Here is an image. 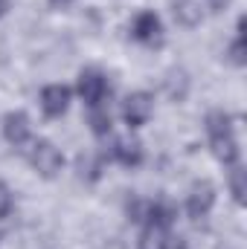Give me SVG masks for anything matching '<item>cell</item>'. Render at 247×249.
Masks as SVG:
<instances>
[{
	"instance_id": "6da1fadb",
	"label": "cell",
	"mask_w": 247,
	"mask_h": 249,
	"mask_svg": "<svg viewBox=\"0 0 247 249\" xmlns=\"http://www.w3.org/2000/svg\"><path fill=\"white\" fill-rule=\"evenodd\" d=\"M102 142H105V148L99 151V157L108 160V162H120L125 168H137V165L145 160L143 142L134 139V136H114V133H111V136H105Z\"/></svg>"
},
{
	"instance_id": "7a4b0ae2",
	"label": "cell",
	"mask_w": 247,
	"mask_h": 249,
	"mask_svg": "<svg viewBox=\"0 0 247 249\" xmlns=\"http://www.w3.org/2000/svg\"><path fill=\"white\" fill-rule=\"evenodd\" d=\"M26 157H29L32 171L38 177H44V180H56L64 168V154L59 151V145H53L50 139H35L29 145V154Z\"/></svg>"
},
{
	"instance_id": "3957f363",
	"label": "cell",
	"mask_w": 247,
	"mask_h": 249,
	"mask_svg": "<svg viewBox=\"0 0 247 249\" xmlns=\"http://www.w3.org/2000/svg\"><path fill=\"white\" fill-rule=\"evenodd\" d=\"M76 93L82 96V102L87 107H99V105H108V99H111V81H108V75L102 70L87 67V70L79 72Z\"/></svg>"
},
{
	"instance_id": "277c9868",
	"label": "cell",
	"mask_w": 247,
	"mask_h": 249,
	"mask_svg": "<svg viewBox=\"0 0 247 249\" xmlns=\"http://www.w3.org/2000/svg\"><path fill=\"white\" fill-rule=\"evenodd\" d=\"M131 38L137 41V44H143V47H163V41H166V32H163V20H160V15L157 12H148V9H143V12H137L134 18H131Z\"/></svg>"
},
{
	"instance_id": "5b68a950",
	"label": "cell",
	"mask_w": 247,
	"mask_h": 249,
	"mask_svg": "<svg viewBox=\"0 0 247 249\" xmlns=\"http://www.w3.org/2000/svg\"><path fill=\"white\" fill-rule=\"evenodd\" d=\"M154 116V96L145 90H134L123 99V122L128 127H143Z\"/></svg>"
},
{
	"instance_id": "8992f818",
	"label": "cell",
	"mask_w": 247,
	"mask_h": 249,
	"mask_svg": "<svg viewBox=\"0 0 247 249\" xmlns=\"http://www.w3.org/2000/svg\"><path fill=\"white\" fill-rule=\"evenodd\" d=\"M215 200H218L215 197V186L209 180H198L195 186L189 188V194H186V214L192 220H204L215 209Z\"/></svg>"
},
{
	"instance_id": "52a82bcc",
	"label": "cell",
	"mask_w": 247,
	"mask_h": 249,
	"mask_svg": "<svg viewBox=\"0 0 247 249\" xmlns=\"http://www.w3.org/2000/svg\"><path fill=\"white\" fill-rule=\"evenodd\" d=\"M0 130H3V139H6L12 148H26V145H32V119H29L23 110H9V113L3 116Z\"/></svg>"
},
{
	"instance_id": "ba28073f",
	"label": "cell",
	"mask_w": 247,
	"mask_h": 249,
	"mask_svg": "<svg viewBox=\"0 0 247 249\" xmlns=\"http://www.w3.org/2000/svg\"><path fill=\"white\" fill-rule=\"evenodd\" d=\"M70 102H73V90L67 84H47L38 93V105H41L47 119H62L70 107Z\"/></svg>"
},
{
	"instance_id": "9c48e42d",
	"label": "cell",
	"mask_w": 247,
	"mask_h": 249,
	"mask_svg": "<svg viewBox=\"0 0 247 249\" xmlns=\"http://www.w3.org/2000/svg\"><path fill=\"white\" fill-rule=\"evenodd\" d=\"M175 220H178V206H172L169 200H148V212H145L148 232H169Z\"/></svg>"
},
{
	"instance_id": "30bf717a",
	"label": "cell",
	"mask_w": 247,
	"mask_h": 249,
	"mask_svg": "<svg viewBox=\"0 0 247 249\" xmlns=\"http://www.w3.org/2000/svg\"><path fill=\"white\" fill-rule=\"evenodd\" d=\"M102 171H105V160H102L99 154L87 151V154H79V157H76V177H79L82 183H87V186L99 183V180H102Z\"/></svg>"
},
{
	"instance_id": "8fae6325",
	"label": "cell",
	"mask_w": 247,
	"mask_h": 249,
	"mask_svg": "<svg viewBox=\"0 0 247 249\" xmlns=\"http://www.w3.org/2000/svg\"><path fill=\"white\" fill-rule=\"evenodd\" d=\"M172 15H175V20L186 26V29H195V26H201V20H204V3L201 0H175L172 3Z\"/></svg>"
},
{
	"instance_id": "7c38bea8",
	"label": "cell",
	"mask_w": 247,
	"mask_h": 249,
	"mask_svg": "<svg viewBox=\"0 0 247 249\" xmlns=\"http://www.w3.org/2000/svg\"><path fill=\"white\" fill-rule=\"evenodd\" d=\"M209 145H212V157H215L221 165H227V168L239 165L242 148H239V139H236V133H230V136H218V139H209Z\"/></svg>"
},
{
	"instance_id": "4fadbf2b",
	"label": "cell",
	"mask_w": 247,
	"mask_h": 249,
	"mask_svg": "<svg viewBox=\"0 0 247 249\" xmlns=\"http://www.w3.org/2000/svg\"><path fill=\"white\" fill-rule=\"evenodd\" d=\"M189 90H192V78H189V72L186 70H169L166 75H163V93L172 99V102H184L186 96H189Z\"/></svg>"
},
{
	"instance_id": "5bb4252c",
	"label": "cell",
	"mask_w": 247,
	"mask_h": 249,
	"mask_svg": "<svg viewBox=\"0 0 247 249\" xmlns=\"http://www.w3.org/2000/svg\"><path fill=\"white\" fill-rule=\"evenodd\" d=\"M87 127L93 136L105 139L114 133V116L108 110V105H99V107H87Z\"/></svg>"
},
{
	"instance_id": "9a60e30c",
	"label": "cell",
	"mask_w": 247,
	"mask_h": 249,
	"mask_svg": "<svg viewBox=\"0 0 247 249\" xmlns=\"http://www.w3.org/2000/svg\"><path fill=\"white\" fill-rule=\"evenodd\" d=\"M204 124H206L209 139H218V136H230V133H236L233 116H230L227 110H212V113H206Z\"/></svg>"
},
{
	"instance_id": "2e32d148",
	"label": "cell",
	"mask_w": 247,
	"mask_h": 249,
	"mask_svg": "<svg viewBox=\"0 0 247 249\" xmlns=\"http://www.w3.org/2000/svg\"><path fill=\"white\" fill-rule=\"evenodd\" d=\"M230 194L236 203H245V194H247V171L242 165H233L230 168Z\"/></svg>"
},
{
	"instance_id": "e0dca14e",
	"label": "cell",
	"mask_w": 247,
	"mask_h": 249,
	"mask_svg": "<svg viewBox=\"0 0 247 249\" xmlns=\"http://www.w3.org/2000/svg\"><path fill=\"white\" fill-rule=\"evenodd\" d=\"M151 235H154L157 249H189V241H186L184 235H175L172 229L169 232H151Z\"/></svg>"
},
{
	"instance_id": "ac0fdd59",
	"label": "cell",
	"mask_w": 247,
	"mask_h": 249,
	"mask_svg": "<svg viewBox=\"0 0 247 249\" xmlns=\"http://www.w3.org/2000/svg\"><path fill=\"white\" fill-rule=\"evenodd\" d=\"M145 212H148V200L145 197H131L128 206H125L128 220L131 223H140V226H145Z\"/></svg>"
},
{
	"instance_id": "d6986e66",
	"label": "cell",
	"mask_w": 247,
	"mask_h": 249,
	"mask_svg": "<svg viewBox=\"0 0 247 249\" xmlns=\"http://www.w3.org/2000/svg\"><path fill=\"white\" fill-rule=\"evenodd\" d=\"M245 35H242V29H239V35L233 38V44H230V50H227V61L236 64V67H245Z\"/></svg>"
},
{
	"instance_id": "ffe728a7",
	"label": "cell",
	"mask_w": 247,
	"mask_h": 249,
	"mask_svg": "<svg viewBox=\"0 0 247 249\" xmlns=\"http://www.w3.org/2000/svg\"><path fill=\"white\" fill-rule=\"evenodd\" d=\"M12 209H15V194H12V188L0 180V220H6L12 214Z\"/></svg>"
},
{
	"instance_id": "44dd1931",
	"label": "cell",
	"mask_w": 247,
	"mask_h": 249,
	"mask_svg": "<svg viewBox=\"0 0 247 249\" xmlns=\"http://www.w3.org/2000/svg\"><path fill=\"white\" fill-rule=\"evenodd\" d=\"M230 3H233V0H204V9H209V12H224Z\"/></svg>"
},
{
	"instance_id": "7402d4cb",
	"label": "cell",
	"mask_w": 247,
	"mask_h": 249,
	"mask_svg": "<svg viewBox=\"0 0 247 249\" xmlns=\"http://www.w3.org/2000/svg\"><path fill=\"white\" fill-rule=\"evenodd\" d=\"M70 3H73V0H50V6H53V9H67Z\"/></svg>"
},
{
	"instance_id": "603a6c76",
	"label": "cell",
	"mask_w": 247,
	"mask_h": 249,
	"mask_svg": "<svg viewBox=\"0 0 247 249\" xmlns=\"http://www.w3.org/2000/svg\"><path fill=\"white\" fill-rule=\"evenodd\" d=\"M6 12H9V0H0V18H3Z\"/></svg>"
}]
</instances>
